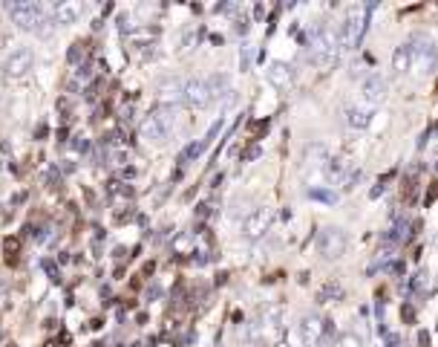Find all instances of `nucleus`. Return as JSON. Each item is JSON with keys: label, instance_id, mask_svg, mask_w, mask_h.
Segmentation results:
<instances>
[{"label": "nucleus", "instance_id": "obj_1", "mask_svg": "<svg viewBox=\"0 0 438 347\" xmlns=\"http://www.w3.org/2000/svg\"><path fill=\"white\" fill-rule=\"evenodd\" d=\"M375 9V4L363 6V4H352L344 15V23H340V32H337V43L340 50H358V43L367 32V23H369V12Z\"/></svg>", "mask_w": 438, "mask_h": 347}, {"label": "nucleus", "instance_id": "obj_2", "mask_svg": "<svg viewBox=\"0 0 438 347\" xmlns=\"http://www.w3.org/2000/svg\"><path fill=\"white\" fill-rule=\"evenodd\" d=\"M407 46H409V69H416L418 76L435 73V69H438V46H435V41L430 35L416 32L407 41Z\"/></svg>", "mask_w": 438, "mask_h": 347}, {"label": "nucleus", "instance_id": "obj_3", "mask_svg": "<svg viewBox=\"0 0 438 347\" xmlns=\"http://www.w3.org/2000/svg\"><path fill=\"white\" fill-rule=\"evenodd\" d=\"M337 55H340V43H337V35L329 29V27H320L318 32L311 35V43H309V58L314 67L320 69H332L337 64Z\"/></svg>", "mask_w": 438, "mask_h": 347}, {"label": "nucleus", "instance_id": "obj_4", "mask_svg": "<svg viewBox=\"0 0 438 347\" xmlns=\"http://www.w3.org/2000/svg\"><path fill=\"white\" fill-rule=\"evenodd\" d=\"M174 128H176V110L170 104H159L156 110L148 113V119L141 125V136L150 139V142H164L174 133Z\"/></svg>", "mask_w": 438, "mask_h": 347}, {"label": "nucleus", "instance_id": "obj_5", "mask_svg": "<svg viewBox=\"0 0 438 347\" xmlns=\"http://www.w3.org/2000/svg\"><path fill=\"white\" fill-rule=\"evenodd\" d=\"M9 15L20 29H38L41 23H46V12L38 0H17V4H9Z\"/></svg>", "mask_w": 438, "mask_h": 347}, {"label": "nucleus", "instance_id": "obj_6", "mask_svg": "<svg viewBox=\"0 0 438 347\" xmlns=\"http://www.w3.org/2000/svg\"><path fill=\"white\" fill-rule=\"evenodd\" d=\"M346 231H340L337 226H329L318 235V252L323 254L326 261H337L340 254L346 252Z\"/></svg>", "mask_w": 438, "mask_h": 347}, {"label": "nucleus", "instance_id": "obj_7", "mask_svg": "<svg viewBox=\"0 0 438 347\" xmlns=\"http://www.w3.org/2000/svg\"><path fill=\"white\" fill-rule=\"evenodd\" d=\"M274 215H271V208H254V212L246 217V223H242V235H246L248 240H257L262 238L265 231H269Z\"/></svg>", "mask_w": 438, "mask_h": 347}, {"label": "nucleus", "instance_id": "obj_8", "mask_svg": "<svg viewBox=\"0 0 438 347\" xmlns=\"http://www.w3.org/2000/svg\"><path fill=\"white\" fill-rule=\"evenodd\" d=\"M323 330H326V324H323L318 315H306V318L300 321V327H297L303 347H318L320 339H323Z\"/></svg>", "mask_w": 438, "mask_h": 347}, {"label": "nucleus", "instance_id": "obj_9", "mask_svg": "<svg viewBox=\"0 0 438 347\" xmlns=\"http://www.w3.org/2000/svg\"><path fill=\"white\" fill-rule=\"evenodd\" d=\"M182 96H185V102H188L190 107H205V104H211V93H208V84H205L202 79L185 81Z\"/></svg>", "mask_w": 438, "mask_h": 347}, {"label": "nucleus", "instance_id": "obj_10", "mask_svg": "<svg viewBox=\"0 0 438 347\" xmlns=\"http://www.w3.org/2000/svg\"><path fill=\"white\" fill-rule=\"evenodd\" d=\"M363 99H367L369 104H381L383 99H386V90H389V84H386V79L383 76H378V73H369L367 79H363Z\"/></svg>", "mask_w": 438, "mask_h": 347}, {"label": "nucleus", "instance_id": "obj_11", "mask_svg": "<svg viewBox=\"0 0 438 347\" xmlns=\"http://www.w3.org/2000/svg\"><path fill=\"white\" fill-rule=\"evenodd\" d=\"M32 64H35V53L23 46V50H15V53L9 55V61H6V73L15 76V79H17V76H27L29 69H32Z\"/></svg>", "mask_w": 438, "mask_h": 347}, {"label": "nucleus", "instance_id": "obj_12", "mask_svg": "<svg viewBox=\"0 0 438 347\" xmlns=\"http://www.w3.org/2000/svg\"><path fill=\"white\" fill-rule=\"evenodd\" d=\"M265 76H269V81L277 90H288L291 84H295V69H291L288 64H283V61H271L269 69H265Z\"/></svg>", "mask_w": 438, "mask_h": 347}, {"label": "nucleus", "instance_id": "obj_13", "mask_svg": "<svg viewBox=\"0 0 438 347\" xmlns=\"http://www.w3.org/2000/svg\"><path fill=\"white\" fill-rule=\"evenodd\" d=\"M84 12V4L81 0H64V4H58L55 9V23H61V27H69V23H76Z\"/></svg>", "mask_w": 438, "mask_h": 347}, {"label": "nucleus", "instance_id": "obj_14", "mask_svg": "<svg viewBox=\"0 0 438 347\" xmlns=\"http://www.w3.org/2000/svg\"><path fill=\"white\" fill-rule=\"evenodd\" d=\"M205 84H208V93H211V102L219 99V96H225V93H234L228 76H222V73H219V76H211Z\"/></svg>", "mask_w": 438, "mask_h": 347}, {"label": "nucleus", "instance_id": "obj_15", "mask_svg": "<svg viewBox=\"0 0 438 347\" xmlns=\"http://www.w3.org/2000/svg\"><path fill=\"white\" fill-rule=\"evenodd\" d=\"M346 122H349L352 128L363 130V128H369V122H372V116H369L367 110H358V107H349V110H346Z\"/></svg>", "mask_w": 438, "mask_h": 347}, {"label": "nucleus", "instance_id": "obj_16", "mask_svg": "<svg viewBox=\"0 0 438 347\" xmlns=\"http://www.w3.org/2000/svg\"><path fill=\"white\" fill-rule=\"evenodd\" d=\"M393 69L395 73H409V46L407 43H401L393 53Z\"/></svg>", "mask_w": 438, "mask_h": 347}, {"label": "nucleus", "instance_id": "obj_17", "mask_svg": "<svg viewBox=\"0 0 438 347\" xmlns=\"http://www.w3.org/2000/svg\"><path fill=\"white\" fill-rule=\"evenodd\" d=\"M320 165H326V148L314 145L306 151V168H320Z\"/></svg>", "mask_w": 438, "mask_h": 347}, {"label": "nucleus", "instance_id": "obj_18", "mask_svg": "<svg viewBox=\"0 0 438 347\" xmlns=\"http://www.w3.org/2000/svg\"><path fill=\"white\" fill-rule=\"evenodd\" d=\"M407 229H409V223H407V220H395V226L386 231V243H393V246H395V243H401V240L407 238Z\"/></svg>", "mask_w": 438, "mask_h": 347}, {"label": "nucleus", "instance_id": "obj_19", "mask_svg": "<svg viewBox=\"0 0 438 347\" xmlns=\"http://www.w3.org/2000/svg\"><path fill=\"white\" fill-rule=\"evenodd\" d=\"M202 151H205V142H190L182 154H179V165H188L190 159H197V156H202Z\"/></svg>", "mask_w": 438, "mask_h": 347}, {"label": "nucleus", "instance_id": "obj_20", "mask_svg": "<svg viewBox=\"0 0 438 347\" xmlns=\"http://www.w3.org/2000/svg\"><path fill=\"white\" fill-rule=\"evenodd\" d=\"M309 197L311 200H320V203H329V205L337 203V194L334 191H326V189H309Z\"/></svg>", "mask_w": 438, "mask_h": 347}, {"label": "nucleus", "instance_id": "obj_21", "mask_svg": "<svg viewBox=\"0 0 438 347\" xmlns=\"http://www.w3.org/2000/svg\"><path fill=\"white\" fill-rule=\"evenodd\" d=\"M340 295H344V287H340V284H326L318 298H320V301H337Z\"/></svg>", "mask_w": 438, "mask_h": 347}, {"label": "nucleus", "instance_id": "obj_22", "mask_svg": "<svg viewBox=\"0 0 438 347\" xmlns=\"http://www.w3.org/2000/svg\"><path fill=\"white\" fill-rule=\"evenodd\" d=\"M334 347H363V341H360V336H355V333H344V336L334 341Z\"/></svg>", "mask_w": 438, "mask_h": 347}, {"label": "nucleus", "instance_id": "obj_23", "mask_svg": "<svg viewBox=\"0 0 438 347\" xmlns=\"http://www.w3.org/2000/svg\"><path fill=\"white\" fill-rule=\"evenodd\" d=\"M222 125H225V119H222V116H219V119H216V122L211 125V130L205 133V139H202V142H205V148H208V145L213 142V139H216V133H219V130H222Z\"/></svg>", "mask_w": 438, "mask_h": 347}, {"label": "nucleus", "instance_id": "obj_24", "mask_svg": "<svg viewBox=\"0 0 438 347\" xmlns=\"http://www.w3.org/2000/svg\"><path fill=\"white\" fill-rule=\"evenodd\" d=\"M389 258H393V252H389V249H381V252H378V258H375V264L369 266V275H372V272H378V269H381Z\"/></svg>", "mask_w": 438, "mask_h": 347}, {"label": "nucleus", "instance_id": "obj_25", "mask_svg": "<svg viewBox=\"0 0 438 347\" xmlns=\"http://www.w3.org/2000/svg\"><path fill=\"white\" fill-rule=\"evenodd\" d=\"M239 67H242V69H248V67H251V46H248V43L239 50Z\"/></svg>", "mask_w": 438, "mask_h": 347}, {"label": "nucleus", "instance_id": "obj_26", "mask_svg": "<svg viewBox=\"0 0 438 347\" xmlns=\"http://www.w3.org/2000/svg\"><path fill=\"white\" fill-rule=\"evenodd\" d=\"M389 272H393V275H404V264H401V261H395V264H389Z\"/></svg>", "mask_w": 438, "mask_h": 347}, {"label": "nucleus", "instance_id": "obj_27", "mask_svg": "<svg viewBox=\"0 0 438 347\" xmlns=\"http://www.w3.org/2000/svg\"><path fill=\"white\" fill-rule=\"evenodd\" d=\"M236 32H242V35L248 32V20H246V18H239V20H236Z\"/></svg>", "mask_w": 438, "mask_h": 347}, {"label": "nucleus", "instance_id": "obj_28", "mask_svg": "<svg viewBox=\"0 0 438 347\" xmlns=\"http://www.w3.org/2000/svg\"><path fill=\"white\" fill-rule=\"evenodd\" d=\"M76 148H78V151H87V148H90V142H87V139H84V136H78V142H76Z\"/></svg>", "mask_w": 438, "mask_h": 347}, {"label": "nucleus", "instance_id": "obj_29", "mask_svg": "<svg viewBox=\"0 0 438 347\" xmlns=\"http://www.w3.org/2000/svg\"><path fill=\"white\" fill-rule=\"evenodd\" d=\"M257 156H260V148H248L246 151V159H257Z\"/></svg>", "mask_w": 438, "mask_h": 347}, {"label": "nucleus", "instance_id": "obj_30", "mask_svg": "<svg viewBox=\"0 0 438 347\" xmlns=\"http://www.w3.org/2000/svg\"><path fill=\"white\" fill-rule=\"evenodd\" d=\"M418 341L427 347V344H430V333H424V330H421V333H418Z\"/></svg>", "mask_w": 438, "mask_h": 347}, {"label": "nucleus", "instance_id": "obj_31", "mask_svg": "<svg viewBox=\"0 0 438 347\" xmlns=\"http://www.w3.org/2000/svg\"><path fill=\"white\" fill-rule=\"evenodd\" d=\"M404 318L412 321V307H409V304H404Z\"/></svg>", "mask_w": 438, "mask_h": 347}, {"label": "nucleus", "instance_id": "obj_32", "mask_svg": "<svg viewBox=\"0 0 438 347\" xmlns=\"http://www.w3.org/2000/svg\"><path fill=\"white\" fill-rule=\"evenodd\" d=\"M0 168H3V154H0Z\"/></svg>", "mask_w": 438, "mask_h": 347}, {"label": "nucleus", "instance_id": "obj_33", "mask_svg": "<svg viewBox=\"0 0 438 347\" xmlns=\"http://www.w3.org/2000/svg\"><path fill=\"white\" fill-rule=\"evenodd\" d=\"M277 347H288V344H277Z\"/></svg>", "mask_w": 438, "mask_h": 347}, {"label": "nucleus", "instance_id": "obj_34", "mask_svg": "<svg viewBox=\"0 0 438 347\" xmlns=\"http://www.w3.org/2000/svg\"><path fill=\"white\" fill-rule=\"evenodd\" d=\"M257 347H262V344H257Z\"/></svg>", "mask_w": 438, "mask_h": 347}]
</instances>
